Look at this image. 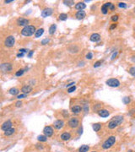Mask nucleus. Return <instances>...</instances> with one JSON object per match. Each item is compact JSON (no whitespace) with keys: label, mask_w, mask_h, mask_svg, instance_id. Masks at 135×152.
Wrapping results in <instances>:
<instances>
[{"label":"nucleus","mask_w":135,"mask_h":152,"mask_svg":"<svg viewBox=\"0 0 135 152\" xmlns=\"http://www.w3.org/2000/svg\"><path fill=\"white\" fill-rule=\"evenodd\" d=\"M128 73L133 76V77H135V67H131L128 69Z\"/></svg>","instance_id":"nucleus-34"},{"label":"nucleus","mask_w":135,"mask_h":152,"mask_svg":"<svg viewBox=\"0 0 135 152\" xmlns=\"http://www.w3.org/2000/svg\"><path fill=\"white\" fill-rule=\"evenodd\" d=\"M63 114L64 117H68V112L67 111H63Z\"/></svg>","instance_id":"nucleus-53"},{"label":"nucleus","mask_w":135,"mask_h":152,"mask_svg":"<svg viewBox=\"0 0 135 152\" xmlns=\"http://www.w3.org/2000/svg\"><path fill=\"white\" fill-rule=\"evenodd\" d=\"M91 152H97V151H91Z\"/></svg>","instance_id":"nucleus-60"},{"label":"nucleus","mask_w":135,"mask_h":152,"mask_svg":"<svg viewBox=\"0 0 135 152\" xmlns=\"http://www.w3.org/2000/svg\"><path fill=\"white\" fill-rule=\"evenodd\" d=\"M68 127L71 128V129H76V128L79 127V120L78 117H71L69 120H68Z\"/></svg>","instance_id":"nucleus-7"},{"label":"nucleus","mask_w":135,"mask_h":152,"mask_svg":"<svg viewBox=\"0 0 135 152\" xmlns=\"http://www.w3.org/2000/svg\"><path fill=\"white\" fill-rule=\"evenodd\" d=\"M64 124H65V123H64L63 120H61V119H58L56 120V121L53 123V126L54 128L56 129H58V130H60V129H62L64 127Z\"/></svg>","instance_id":"nucleus-11"},{"label":"nucleus","mask_w":135,"mask_h":152,"mask_svg":"<svg viewBox=\"0 0 135 152\" xmlns=\"http://www.w3.org/2000/svg\"><path fill=\"white\" fill-rule=\"evenodd\" d=\"M30 52V50L26 49V48H20L19 50V52H22V53H28Z\"/></svg>","instance_id":"nucleus-41"},{"label":"nucleus","mask_w":135,"mask_h":152,"mask_svg":"<svg viewBox=\"0 0 135 152\" xmlns=\"http://www.w3.org/2000/svg\"><path fill=\"white\" fill-rule=\"evenodd\" d=\"M33 54H34V51L30 50V52H28V54H27V57H28V58H31V57H32Z\"/></svg>","instance_id":"nucleus-48"},{"label":"nucleus","mask_w":135,"mask_h":152,"mask_svg":"<svg viewBox=\"0 0 135 152\" xmlns=\"http://www.w3.org/2000/svg\"><path fill=\"white\" fill-rule=\"evenodd\" d=\"M22 106V101L20 100H19L15 103V106H16V107H19V106Z\"/></svg>","instance_id":"nucleus-47"},{"label":"nucleus","mask_w":135,"mask_h":152,"mask_svg":"<svg viewBox=\"0 0 135 152\" xmlns=\"http://www.w3.org/2000/svg\"><path fill=\"white\" fill-rule=\"evenodd\" d=\"M122 102H123L125 105L129 104L130 102H131V98H130L129 96H125V97L122 98Z\"/></svg>","instance_id":"nucleus-32"},{"label":"nucleus","mask_w":135,"mask_h":152,"mask_svg":"<svg viewBox=\"0 0 135 152\" xmlns=\"http://www.w3.org/2000/svg\"><path fill=\"white\" fill-rule=\"evenodd\" d=\"M92 128L94 132H99L101 129V124L100 123H94L92 125Z\"/></svg>","instance_id":"nucleus-27"},{"label":"nucleus","mask_w":135,"mask_h":152,"mask_svg":"<svg viewBox=\"0 0 135 152\" xmlns=\"http://www.w3.org/2000/svg\"><path fill=\"white\" fill-rule=\"evenodd\" d=\"M116 137L115 136H110L109 138L106 139L102 144V149L104 150H108V149L112 148L115 143H116Z\"/></svg>","instance_id":"nucleus-3"},{"label":"nucleus","mask_w":135,"mask_h":152,"mask_svg":"<svg viewBox=\"0 0 135 152\" xmlns=\"http://www.w3.org/2000/svg\"><path fill=\"white\" fill-rule=\"evenodd\" d=\"M86 16V13L85 10H81V11H77V13L75 14V17L77 19L81 20V19H85V17Z\"/></svg>","instance_id":"nucleus-19"},{"label":"nucleus","mask_w":135,"mask_h":152,"mask_svg":"<svg viewBox=\"0 0 135 152\" xmlns=\"http://www.w3.org/2000/svg\"><path fill=\"white\" fill-rule=\"evenodd\" d=\"M58 17H59V19L61 21H65V20H67V19H68V14L65 13H62V14H60Z\"/></svg>","instance_id":"nucleus-30"},{"label":"nucleus","mask_w":135,"mask_h":152,"mask_svg":"<svg viewBox=\"0 0 135 152\" xmlns=\"http://www.w3.org/2000/svg\"><path fill=\"white\" fill-rule=\"evenodd\" d=\"M115 9H116V6H115V4L112 3V4H111V6H110V8H109V10H110V11H114Z\"/></svg>","instance_id":"nucleus-46"},{"label":"nucleus","mask_w":135,"mask_h":152,"mask_svg":"<svg viewBox=\"0 0 135 152\" xmlns=\"http://www.w3.org/2000/svg\"><path fill=\"white\" fill-rule=\"evenodd\" d=\"M12 125H13L12 122L10 121V120H7V121H5L2 124V126H1V129H2L3 131H6V130H8V129H11Z\"/></svg>","instance_id":"nucleus-13"},{"label":"nucleus","mask_w":135,"mask_h":152,"mask_svg":"<svg viewBox=\"0 0 135 152\" xmlns=\"http://www.w3.org/2000/svg\"><path fill=\"white\" fill-rule=\"evenodd\" d=\"M117 54H118V52L117 51H116L115 52H113V54L112 55V58H111V59L112 60H114L115 58H117Z\"/></svg>","instance_id":"nucleus-45"},{"label":"nucleus","mask_w":135,"mask_h":152,"mask_svg":"<svg viewBox=\"0 0 135 152\" xmlns=\"http://www.w3.org/2000/svg\"><path fill=\"white\" fill-rule=\"evenodd\" d=\"M83 109H84V111H85V113L89 112V106H88V104H85V105H84Z\"/></svg>","instance_id":"nucleus-43"},{"label":"nucleus","mask_w":135,"mask_h":152,"mask_svg":"<svg viewBox=\"0 0 135 152\" xmlns=\"http://www.w3.org/2000/svg\"><path fill=\"white\" fill-rule=\"evenodd\" d=\"M14 2V0H5L4 1V4H10V3H13Z\"/></svg>","instance_id":"nucleus-55"},{"label":"nucleus","mask_w":135,"mask_h":152,"mask_svg":"<svg viewBox=\"0 0 135 152\" xmlns=\"http://www.w3.org/2000/svg\"><path fill=\"white\" fill-rule=\"evenodd\" d=\"M53 14V9L52 8H46L41 11V16L43 18H46L48 16H51Z\"/></svg>","instance_id":"nucleus-12"},{"label":"nucleus","mask_w":135,"mask_h":152,"mask_svg":"<svg viewBox=\"0 0 135 152\" xmlns=\"http://www.w3.org/2000/svg\"><path fill=\"white\" fill-rule=\"evenodd\" d=\"M68 52L72 54L78 53L79 52V46L76 44H72L68 47Z\"/></svg>","instance_id":"nucleus-10"},{"label":"nucleus","mask_w":135,"mask_h":152,"mask_svg":"<svg viewBox=\"0 0 135 152\" xmlns=\"http://www.w3.org/2000/svg\"><path fill=\"white\" fill-rule=\"evenodd\" d=\"M82 131H83V128L80 127L79 128V134H82Z\"/></svg>","instance_id":"nucleus-56"},{"label":"nucleus","mask_w":135,"mask_h":152,"mask_svg":"<svg viewBox=\"0 0 135 152\" xmlns=\"http://www.w3.org/2000/svg\"><path fill=\"white\" fill-rule=\"evenodd\" d=\"M93 52H89L88 53L86 54V56H85V58L86 59H88V60H91L93 58Z\"/></svg>","instance_id":"nucleus-36"},{"label":"nucleus","mask_w":135,"mask_h":152,"mask_svg":"<svg viewBox=\"0 0 135 152\" xmlns=\"http://www.w3.org/2000/svg\"><path fill=\"white\" fill-rule=\"evenodd\" d=\"M15 133V129H14V128H11V129H8V130L4 131V136H11V135H13Z\"/></svg>","instance_id":"nucleus-23"},{"label":"nucleus","mask_w":135,"mask_h":152,"mask_svg":"<svg viewBox=\"0 0 135 152\" xmlns=\"http://www.w3.org/2000/svg\"><path fill=\"white\" fill-rule=\"evenodd\" d=\"M36 29L35 25H29L27 26L24 27L23 29L21 30V35L24 36V37H31L36 33Z\"/></svg>","instance_id":"nucleus-2"},{"label":"nucleus","mask_w":135,"mask_h":152,"mask_svg":"<svg viewBox=\"0 0 135 152\" xmlns=\"http://www.w3.org/2000/svg\"><path fill=\"white\" fill-rule=\"evenodd\" d=\"M118 19H119V16L117 15V14H115V15H112V18H111V19H112V21L114 22V23H116L117 21L118 20Z\"/></svg>","instance_id":"nucleus-37"},{"label":"nucleus","mask_w":135,"mask_h":152,"mask_svg":"<svg viewBox=\"0 0 135 152\" xmlns=\"http://www.w3.org/2000/svg\"><path fill=\"white\" fill-rule=\"evenodd\" d=\"M124 121V117L122 115H117L113 117L110 121L108 122L107 127L109 129H114L117 128L119 125H121L122 123Z\"/></svg>","instance_id":"nucleus-1"},{"label":"nucleus","mask_w":135,"mask_h":152,"mask_svg":"<svg viewBox=\"0 0 135 152\" xmlns=\"http://www.w3.org/2000/svg\"><path fill=\"white\" fill-rule=\"evenodd\" d=\"M131 59H132V61H133V63H135V56H133V57H132Z\"/></svg>","instance_id":"nucleus-57"},{"label":"nucleus","mask_w":135,"mask_h":152,"mask_svg":"<svg viewBox=\"0 0 135 152\" xmlns=\"http://www.w3.org/2000/svg\"><path fill=\"white\" fill-rule=\"evenodd\" d=\"M118 7H119L120 9H126L127 7V4L124 2H120L118 3Z\"/></svg>","instance_id":"nucleus-35"},{"label":"nucleus","mask_w":135,"mask_h":152,"mask_svg":"<svg viewBox=\"0 0 135 152\" xmlns=\"http://www.w3.org/2000/svg\"><path fill=\"white\" fill-rule=\"evenodd\" d=\"M90 40L92 42H98L100 41V35L98 33H93L92 35L90 37Z\"/></svg>","instance_id":"nucleus-16"},{"label":"nucleus","mask_w":135,"mask_h":152,"mask_svg":"<svg viewBox=\"0 0 135 152\" xmlns=\"http://www.w3.org/2000/svg\"><path fill=\"white\" fill-rule=\"evenodd\" d=\"M116 27H117V24L116 23L112 24V25L110 26V31H112V30H114L115 28H116Z\"/></svg>","instance_id":"nucleus-52"},{"label":"nucleus","mask_w":135,"mask_h":152,"mask_svg":"<svg viewBox=\"0 0 135 152\" xmlns=\"http://www.w3.org/2000/svg\"><path fill=\"white\" fill-rule=\"evenodd\" d=\"M90 150V146L89 145H86V144H83L81 145L79 148V152H88Z\"/></svg>","instance_id":"nucleus-25"},{"label":"nucleus","mask_w":135,"mask_h":152,"mask_svg":"<svg viewBox=\"0 0 135 152\" xmlns=\"http://www.w3.org/2000/svg\"><path fill=\"white\" fill-rule=\"evenodd\" d=\"M53 129H52L51 126H46V127L43 129V134H44V135H46L47 138L48 137H52V135H53Z\"/></svg>","instance_id":"nucleus-9"},{"label":"nucleus","mask_w":135,"mask_h":152,"mask_svg":"<svg viewBox=\"0 0 135 152\" xmlns=\"http://www.w3.org/2000/svg\"><path fill=\"white\" fill-rule=\"evenodd\" d=\"M32 90H33V88L31 86V85H24L20 91H21V92L23 93V94L28 95L29 93H31V91H32Z\"/></svg>","instance_id":"nucleus-21"},{"label":"nucleus","mask_w":135,"mask_h":152,"mask_svg":"<svg viewBox=\"0 0 135 152\" xmlns=\"http://www.w3.org/2000/svg\"><path fill=\"white\" fill-rule=\"evenodd\" d=\"M101 106H102V105L100 104V103H97V104L94 105V106H93V107H92L93 112H98L99 111H100V110L101 109Z\"/></svg>","instance_id":"nucleus-28"},{"label":"nucleus","mask_w":135,"mask_h":152,"mask_svg":"<svg viewBox=\"0 0 135 152\" xmlns=\"http://www.w3.org/2000/svg\"><path fill=\"white\" fill-rule=\"evenodd\" d=\"M63 4H65V5H67V6H68V7H71V6H73V5H74V4H75V3H74V1H69V0H68V1H67V0H65V1H63Z\"/></svg>","instance_id":"nucleus-33"},{"label":"nucleus","mask_w":135,"mask_h":152,"mask_svg":"<svg viewBox=\"0 0 135 152\" xmlns=\"http://www.w3.org/2000/svg\"><path fill=\"white\" fill-rule=\"evenodd\" d=\"M24 56H25V53H22V52H19V53L16 55V57H17V58H23Z\"/></svg>","instance_id":"nucleus-50"},{"label":"nucleus","mask_w":135,"mask_h":152,"mask_svg":"<svg viewBox=\"0 0 135 152\" xmlns=\"http://www.w3.org/2000/svg\"><path fill=\"white\" fill-rule=\"evenodd\" d=\"M73 85H75V82H72V83H70V84H68V85H66V87H67V88L68 89V88H70V87L73 86Z\"/></svg>","instance_id":"nucleus-51"},{"label":"nucleus","mask_w":135,"mask_h":152,"mask_svg":"<svg viewBox=\"0 0 135 152\" xmlns=\"http://www.w3.org/2000/svg\"><path fill=\"white\" fill-rule=\"evenodd\" d=\"M49 41H50V39H49V38H45V39H43V40L41 41V42H40V43H41V45L45 46V45L48 44Z\"/></svg>","instance_id":"nucleus-39"},{"label":"nucleus","mask_w":135,"mask_h":152,"mask_svg":"<svg viewBox=\"0 0 135 152\" xmlns=\"http://www.w3.org/2000/svg\"><path fill=\"white\" fill-rule=\"evenodd\" d=\"M56 30H57V25L55 24H52L50 27H49V30H48V32L50 35H54V33L56 32Z\"/></svg>","instance_id":"nucleus-26"},{"label":"nucleus","mask_w":135,"mask_h":152,"mask_svg":"<svg viewBox=\"0 0 135 152\" xmlns=\"http://www.w3.org/2000/svg\"><path fill=\"white\" fill-rule=\"evenodd\" d=\"M0 69L3 73H9L13 70V65L10 63H3L0 65Z\"/></svg>","instance_id":"nucleus-6"},{"label":"nucleus","mask_w":135,"mask_h":152,"mask_svg":"<svg viewBox=\"0 0 135 152\" xmlns=\"http://www.w3.org/2000/svg\"><path fill=\"white\" fill-rule=\"evenodd\" d=\"M36 148L37 149V150H43L44 149V146H43V144H36Z\"/></svg>","instance_id":"nucleus-42"},{"label":"nucleus","mask_w":135,"mask_h":152,"mask_svg":"<svg viewBox=\"0 0 135 152\" xmlns=\"http://www.w3.org/2000/svg\"><path fill=\"white\" fill-rule=\"evenodd\" d=\"M135 113V108H133V109H131L129 111V112H128V115L129 116H133V114Z\"/></svg>","instance_id":"nucleus-49"},{"label":"nucleus","mask_w":135,"mask_h":152,"mask_svg":"<svg viewBox=\"0 0 135 152\" xmlns=\"http://www.w3.org/2000/svg\"><path fill=\"white\" fill-rule=\"evenodd\" d=\"M43 33H44V29H43V28H39V29H37L35 33V38L40 37L43 35Z\"/></svg>","instance_id":"nucleus-24"},{"label":"nucleus","mask_w":135,"mask_h":152,"mask_svg":"<svg viewBox=\"0 0 135 152\" xmlns=\"http://www.w3.org/2000/svg\"><path fill=\"white\" fill-rule=\"evenodd\" d=\"M83 110V107H81L79 105H74L71 107V112L73 114H79Z\"/></svg>","instance_id":"nucleus-15"},{"label":"nucleus","mask_w":135,"mask_h":152,"mask_svg":"<svg viewBox=\"0 0 135 152\" xmlns=\"http://www.w3.org/2000/svg\"><path fill=\"white\" fill-rule=\"evenodd\" d=\"M133 11H134V13H135V8H134V9H133Z\"/></svg>","instance_id":"nucleus-59"},{"label":"nucleus","mask_w":135,"mask_h":152,"mask_svg":"<svg viewBox=\"0 0 135 152\" xmlns=\"http://www.w3.org/2000/svg\"><path fill=\"white\" fill-rule=\"evenodd\" d=\"M74 8L78 11H81V10H84L86 8V4H85V2H79L74 5Z\"/></svg>","instance_id":"nucleus-17"},{"label":"nucleus","mask_w":135,"mask_h":152,"mask_svg":"<svg viewBox=\"0 0 135 152\" xmlns=\"http://www.w3.org/2000/svg\"><path fill=\"white\" fill-rule=\"evenodd\" d=\"M111 4H112L111 2H107L101 6L100 10H101V13H102L103 14H108V10H109V8H110Z\"/></svg>","instance_id":"nucleus-14"},{"label":"nucleus","mask_w":135,"mask_h":152,"mask_svg":"<svg viewBox=\"0 0 135 152\" xmlns=\"http://www.w3.org/2000/svg\"><path fill=\"white\" fill-rule=\"evenodd\" d=\"M25 69H20L17 70L15 73V76H17V77H20V76H22V75L25 74Z\"/></svg>","instance_id":"nucleus-31"},{"label":"nucleus","mask_w":135,"mask_h":152,"mask_svg":"<svg viewBox=\"0 0 135 152\" xmlns=\"http://www.w3.org/2000/svg\"><path fill=\"white\" fill-rule=\"evenodd\" d=\"M15 44V37L14 36H8L4 40V46L7 47H13Z\"/></svg>","instance_id":"nucleus-5"},{"label":"nucleus","mask_w":135,"mask_h":152,"mask_svg":"<svg viewBox=\"0 0 135 152\" xmlns=\"http://www.w3.org/2000/svg\"><path fill=\"white\" fill-rule=\"evenodd\" d=\"M101 64H102V61H101V60H99V61H97V62L94 63V65H93V67L98 68V67H100V66H101Z\"/></svg>","instance_id":"nucleus-38"},{"label":"nucleus","mask_w":135,"mask_h":152,"mask_svg":"<svg viewBox=\"0 0 135 152\" xmlns=\"http://www.w3.org/2000/svg\"><path fill=\"white\" fill-rule=\"evenodd\" d=\"M106 85H108L109 87H112V88H117V87L120 86L121 83L120 81L118 80L116 78H111V79H108L106 81Z\"/></svg>","instance_id":"nucleus-4"},{"label":"nucleus","mask_w":135,"mask_h":152,"mask_svg":"<svg viewBox=\"0 0 135 152\" xmlns=\"http://www.w3.org/2000/svg\"><path fill=\"white\" fill-rule=\"evenodd\" d=\"M27 96L26 94H20L19 96H17V99L18 100H20V99H23V98H25Z\"/></svg>","instance_id":"nucleus-44"},{"label":"nucleus","mask_w":135,"mask_h":152,"mask_svg":"<svg viewBox=\"0 0 135 152\" xmlns=\"http://www.w3.org/2000/svg\"><path fill=\"white\" fill-rule=\"evenodd\" d=\"M97 113L100 117H107L110 116V112L106 109H100Z\"/></svg>","instance_id":"nucleus-18"},{"label":"nucleus","mask_w":135,"mask_h":152,"mask_svg":"<svg viewBox=\"0 0 135 152\" xmlns=\"http://www.w3.org/2000/svg\"><path fill=\"white\" fill-rule=\"evenodd\" d=\"M37 140H38L39 142H46V141H47V137L44 134L39 135V136L37 137Z\"/></svg>","instance_id":"nucleus-29"},{"label":"nucleus","mask_w":135,"mask_h":152,"mask_svg":"<svg viewBox=\"0 0 135 152\" xmlns=\"http://www.w3.org/2000/svg\"><path fill=\"white\" fill-rule=\"evenodd\" d=\"M79 67H80V66H82V67H83V66H85V63L84 61H81V62H79Z\"/></svg>","instance_id":"nucleus-54"},{"label":"nucleus","mask_w":135,"mask_h":152,"mask_svg":"<svg viewBox=\"0 0 135 152\" xmlns=\"http://www.w3.org/2000/svg\"><path fill=\"white\" fill-rule=\"evenodd\" d=\"M127 152H133V150H129Z\"/></svg>","instance_id":"nucleus-58"},{"label":"nucleus","mask_w":135,"mask_h":152,"mask_svg":"<svg viewBox=\"0 0 135 152\" xmlns=\"http://www.w3.org/2000/svg\"><path fill=\"white\" fill-rule=\"evenodd\" d=\"M29 23H30V20L28 19H25V18H23V17H19L16 20V24H17L18 26H27V25H29Z\"/></svg>","instance_id":"nucleus-8"},{"label":"nucleus","mask_w":135,"mask_h":152,"mask_svg":"<svg viewBox=\"0 0 135 152\" xmlns=\"http://www.w3.org/2000/svg\"><path fill=\"white\" fill-rule=\"evenodd\" d=\"M9 93L12 96H19V90L18 88H15V87H13V88L9 90Z\"/></svg>","instance_id":"nucleus-22"},{"label":"nucleus","mask_w":135,"mask_h":152,"mask_svg":"<svg viewBox=\"0 0 135 152\" xmlns=\"http://www.w3.org/2000/svg\"><path fill=\"white\" fill-rule=\"evenodd\" d=\"M60 139L63 141H68L71 139V134L68 133V132H63L60 136Z\"/></svg>","instance_id":"nucleus-20"},{"label":"nucleus","mask_w":135,"mask_h":152,"mask_svg":"<svg viewBox=\"0 0 135 152\" xmlns=\"http://www.w3.org/2000/svg\"><path fill=\"white\" fill-rule=\"evenodd\" d=\"M75 91H76V86L75 85H73V86H72V87H70V88L68 89V93H72Z\"/></svg>","instance_id":"nucleus-40"}]
</instances>
